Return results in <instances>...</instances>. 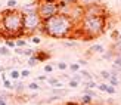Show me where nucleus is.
<instances>
[{
	"instance_id": "nucleus-13",
	"label": "nucleus",
	"mask_w": 121,
	"mask_h": 105,
	"mask_svg": "<svg viewBox=\"0 0 121 105\" xmlns=\"http://www.w3.org/2000/svg\"><path fill=\"white\" fill-rule=\"evenodd\" d=\"M39 58L35 56V55H33L31 58H28V61H27V65H28V68H33V67H35V65H39Z\"/></svg>"
},
{
	"instance_id": "nucleus-35",
	"label": "nucleus",
	"mask_w": 121,
	"mask_h": 105,
	"mask_svg": "<svg viewBox=\"0 0 121 105\" xmlns=\"http://www.w3.org/2000/svg\"><path fill=\"white\" fill-rule=\"evenodd\" d=\"M118 36H120V31H118V30H114V31L111 33V39H114V40H118Z\"/></svg>"
},
{
	"instance_id": "nucleus-1",
	"label": "nucleus",
	"mask_w": 121,
	"mask_h": 105,
	"mask_svg": "<svg viewBox=\"0 0 121 105\" xmlns=\"http://www.w3.org/2000/svg\"><path fill=\"white\" fill-rule=\"evenodd\" d=\"M75 25L77 24L74 18L59 12L58 15L52 16L50 19L43 22L40 31L46 34L47 37H50V39H68L74 34Z\"/></svg>"
},
{
	"instance_id": "nucleus-40",
	"label": "nucleus",
	"mask_w": 121,
	"mask_h": 105,
	"mask_svg": "<svg viewBox=\"0 0 121 105\" xmlns=\"http://www.w3.org/2000/svg\"><path fill=\"white\" fill-rule=\"evenodd\" d=\"M52 71H53L52 64H46V65H44V73H52Z\"/></svg>"
},
{
	"instance_id": "nucleus-37",
	"label": "nucleus",
	"mask_w": 121,
	"mask_h": 105,
	"mask_svg": "<svg viewBox=\"0 0 121 105\" xmlns=\"http://www.w3.org/2000/svg\"><path fill=\"white\" fill-rule=\"evenodd\" d=\"M31 41L34 43V45H40V43H41V39H40V37H37V36H33V37H31Z\"/></svg>"
},
{
	"instance_id": "nucleus-48",
	"label": "nucleus",
	"mask_w": 121,
	"mask_h": 105,
	"mask_svg": "<svg viewBox=\"0 0 121 105\" xmlns=\"http://www.w3.org/2000/svg\"><path fill=\"white\" fill-rule=\"evenodd\" d=\"M118 41L121 43V33H120V36H118Z\"/></svg>"
},
{
	"instance_id": "nucleus-2",
	"label": "nucleus",
	"mask_w": 121,
	"mask_h": 105,
	"mask_svg": "<svg viewBox=\"0 0 121 105\" xmlns=\"http://www.w3.org/2000/svg\"><path fill=\"white\" fill-rule=\"evenodd\" d=\"M2 27L0 36L4 40H16L25 37L24 34V14L18 9H6L2 12Z\"/></svg>"
},
{
	"instance_id": "nucleus-3",
	"label": "nucleus",
	"mask_w": 121,
	"mask_h": 105,
	"mask_svg": "<svg viewBox=\"0 0 121 105\" xmlns=\"http://www.w3.org/2000/svg\"><path fill=\"white\" fill-rule=\"evenodd\" d=\"M106 16H83L77 30L81 40L89 41L104 34L106 30Z\"/></svg>"
},
{
	"instance_id": "nucleus-46",
	"label": "nucleus",
	"mask_w": 121,
	"mask_h": 105,
	"mask_svg": "<svg viewBox=\"0 0 121 105\" xmlns=\"http://www.w3.org/2000/svg\"><path fill=\"white\" fill-rule=\"evenodd\" d=\"M78 64H80V67H84V65H87V61L86 59H80V61H78Z\"/></svg>"
},
{
	"instance_id": "nucleus-18",
	"label": "nucleus",
	"mask_w": 121,
	"mask_h": 105,
	"mask_svg": "<svg viewBox=\"0 0 121 105\" xmlns=\"http://www.w3.org/2000/svg\"><path fill=\"white\" fill-rule=\"evenodd\" d=\"M80 101H81V105H90L93 102V98H90L89 95H83Z\"/></svg>"
},
{
	"instance_id": "nucleus-43",
	"label": "nucleus",
	"mask_w": 121,
	"mask_h": 105,
	"mask_svg": "<svg viewBox=\"0 0 121 105\" xmlns=\"http://www.w3.org/2000/svg\"><path fill=\"white\" fill-rule=\"evenodd\" d=\"M15 53L16 55H22L24 53V49L22 47H15Z\"/></svg>"
},
{
	"instance_id": "nucleus-22",
	"label": "nucleus",
	"mask_w": 121,
	"mask_h": 105,
	"mask_svg": "<svg viewBox=\"0 0 121 105\" xmlns=\"http://www.w3.org/2000/svg\"><path fill=\"white\" fill-rule=\"evenodd\" d=\"M24 56H27V58H31L33 55H35V50L34 49H31V47H27V49H24Z\"/></svg>"
},
{
	"instance_id": "nucleus-9",
	"label": "nucleus",
	"mask_w": 121,
	"mask_h": 105,
	"mask_svg": "<svg viewBox=\"0 0 121 105\" xmlns=\"http://www.w3.org/2000/svg\"><path fill=\"white\" fill-rule=\"evenodd\" d=\"M25 89H27V86L24 82H13V90H15L16 95H21Z\"/></svg>"
},
{
	"instance_id": "nucleus-19",
	"label": "nucleus",
	"mask_w": 121,
	"mask_h": 105,
	"mask_svg": "<svg viewBox=\"0 0 121 105\" xmlns=\"http://www.w3.org/2000/svg\"><path fill=\"white\" fill-rule=\"evenodd\" d=\"M10 53L8 46H0V56H10Z\"/></svg>"
},
{
	"instance_id": "nucleus-31",
	"label": "nucleus",
	"mask_w": 121,
	"mask_h": 105,
	"mask_svg": "<svg viewBox=\"0 0 121 105\" xmlns=\"http://www.w3.org/2000/svg\"><path fill=\"white\" fill-rule=\"evenodd\" d=\"M72 80H75V82L80 83L81 80H83V77H81V74H80V73H72Z\"/></svg>"
},
{
	"instance_id": "nucleus-11",
	"label": "nucleus",
	"mask_w": 121,
	"mask_h": 105,
	"mask_svg": "<svg viewBox=\"0 0 121 105\" xmlns=\"http://www.w3.org/2000/svg\"><path fill=\"white\" fill-rule=\"evenodd\" d=\"M35 56L39 58L40 62H44V61H47V59L50 58V53L49 52H44V50H39V52L35 50Z\"/></svg>"
},
{
	"instance_id": "nucleus-38",
	"label": "nucleus",
	"mask_w": 121,
	"mask_h": 105,
	"mask_svg": "<svg viewBox=\"0 0 121 105\" xmlns=\"http://www.w3.org/2000/svg\"><path fill=\"white\" fill-rule=\"evenodd\" d=\"M68 86H69L71 89H75L77 86H78V82H75V80H72V78H71V80H69V83H68Z\"/></svg>"
},
{
	"instance_id": "nucleus-17",
	"label": "nucleus",
	"mask_w": 121,
	"mask_h": 105,
	"mask_svg": "<svg viewBox=\"0 0 121 105\" xmlns=\"http://www.w3.org/2000/svg\"><path fill=\"white\" fill-rule=\"evenodd\" d=\"M3 83V89L4 90H10V89H13V82H12L10 78H6L4 82H2Z\"/></svg>"
},
{
	"instance_id": "nucleus-50",
	"label": "nucleus",
	"mask_w": 121,
	"mask_h": 105,
	"mask_svg": "<svg viewBox=\"0 0 121 105\" xmlns=\"http://www.w3.org/2000/svg\"><path fill=\"white\" fill-rule=\"evenodd\" d=\"M120 3H121V0H120Z\"/></svg>"
},
{
	"instance_id": "nucleus-29",
	"label": "nucleus",
	"mask_w": 121,
	"mask_h": 105,
	"mask_svg": "<svg viewBox=\"0 0 121 105\" xmlns=\"http://www.w3.org/2000/svg\"><path fill=\"white\" fill-rule=\"evenodd\" d=\"M18 2L16 0H8V9H16Z\"/></svg>"
},
{
	"instance_id": "nucleus-36",
	"label": "nucleus",
	"mask_w": 121,
	"mask_h": 105,
	"mask_svg": "<svg viewBox=\"0 0 121 105\" xmlns=\"http://www.w3.org/2000/svg\"><path fill=\"white\" fill-rule=\"evenodd\" d=\"M58 68H59V70H66V68H68V64L60 61V62H58Z\"/></svg>"
},
{
	"instance_id": "nucleus-39",
	"label": "nucleus",
	"mask_w": 121,
	"mask_h": 105,
	"mask_svg": "<svg viewBox=\"0 0 121 105\" xmlns=\"http://www.w3.org/2000/svg\"><path fill=\"white\" fill-rule=\"evenodd\" d=\"M108 84H109V83H108ZM115 92H117V90H115V87H114V86H111V84L108 86V93H109V95H115Z\"/></svg>"
},
{
	"instance_id": "nucleus-45",
	"label": "nucleus",
	"mask_w": 121,
	"mask_h": 105,
	"mask_svg": "<svg viewBox=\"0 0 121 105\" xmlns=\"http://www.w3.org/2000/svg\"><path fill=\"white\" fill-rule=\"evenodd\" d=\"M0 105H8V101H6V98L0 96Z\"/></svg>"
},
{
	"instance_id": "nucleus-21",
	"label": "nucleus",
	"mask_w": 121,
	"mask_h": 105,
	"mask_svg": "<svg viewBox=\"0 0 121 105\" xmlns=\"http://www.w3.org/2000/svg\"><path fill=\"white\" fill-rule=\"evenodd\" d=\"M68 68H69L72 73H78V71L81 70V68H80V64H78V62H72V64H69Z\"/></svg>"
},
{
	"instance_id": "nucleus-23",
	"label": "nucleus",
	"mask_w": 121,
	"mask_h": 105,
	"mask_svg": "<svg viewBox=\"0 0 121 105\" xmlns=\"http://www.w3.org/2000/svg\"><path fill=\"white\" fill-rule=\"evenodd\" d=\"M84 86H86V89H95L98 87V83L95 80H89V82H84Z\"/></svg>"
},
{
	"instance_id": "nucleus-47",
	"label": "nucleus",
	"mask_w": 121,
	"mask_h": 105,
	"mask_svg": "<svg viewBox=\"0 0 121 105\" xmlns=\"http://www.w3.org/2000/svg\"><path fill=\"white\" fill-rule=\"evenodd\" d=\"M65 45L69 46V47H74L75 46V41H65Z\"/></svg>"
},
{
	"instance_id": "nucleus-28",
	"label": "nucleus",
	"mask_w": 121,
	"mask_h": 105,
	"mask_svg": "<svg viewBox=\"0 0 121 105\" xmlns=\"http://www.w3.org/2000/svg\"><path fill=\"white\" fill-rule=\"evenodd\" d=\"M108 86H109L108 83H102V84H98V89L104 93H108Z\"/></svg>"
},
{
	"instance_id": "nucleus-25",
	"label": "nucleus",
	"mask_w": 121,
	"mask_h": 105,
	"mask_svg": "<svg viewBox=\"0 0 121 105\" xmlns=\"http://www.w3.org/2000/svg\"><path fill=\"white\" fill-rule=\"evenodd\" d=\"M100 78H104V80H109V78H111V71H108V70H102V71H100Z\"/></svg>"
},
{
	"instance_id": "nucleus-4",
	"label": "nucleus",
	"mask_w": 121,
	"mask_h": 105,
	"mask_svg": "<svg viewBox=\"0 0 121 105\" xmlns=\"http://www.w3.org/2000/svg\"><path fill=\"white\" fill-rule=\"evenodd\" d=\"M43 25V21L39 16L37 10L34 12H28V14H24V34L25 37H33V34L35 31H39Z\"/></svg>"
},
{
	"instance_id": "nucleus-26",
	"label": "nucleus",
	"mask_w": 121,
	"mask_h": 105,
	"mask_svg": "<svg viewBox=\"0 0 121 105\" xmlns=\"http://www.w3.org/2000/svg\"><path fill=\"white\" fill-rule=\"evenodd\" d=\"M104 59H111V58H115V53H114L111 49H108V52H104Z\"/></svg>"
},
{
	"instance_id": "nucleus-33",
	"label": "nucleus",
	"mask_w": 121,
	"mask_h": 105,
	"mask_svg": "<svg viewBox=\"0 0 121 105\" xmlns=\"http://www.w3.org/2000/svg\"><path fill=\"white\" fill-rule=\"evenodd\" d=\"M4 46H8V47H13L15 49V40H4Z\"/></svg>"
},
{
	"instance_id": "nucleus-12",
	"label": "nucleus",
	"mask_w": 121,
	"mask_h": 105,
	"mask_svg": "<svg viewBox=\"0 0 121 105\" xmlns=\"http://www.w3.org/2000/svg\"><path fill=\"white\" fill-rule=\"evenodd\" d=\"M9 78L12 80V82H18V80L21 78V71H18L16 68L12 70V71L9 73Z\"/></svg>"
},
{
	"instance_id": "nucleus-8",
	"label": "nucleus",
	"mask_w": 121,
	"mask_h": 105,
	"mask_svg": "<svg viewBox=\"0 0 121 105\" xmlns=\"http://www.w3.org/2000/svg\"><path fill=\"white\" fill-rule=\"evenodd\" d=\"M96 3H99V0H77V6L81 9H86L89 6L96 5Z\"/></svg>"
},
{
	"instance_id": "nucleus-49",
	"label": "nucleus",
	"mask_w": 121,
	"mask_h": 105,
	"mask_svg": "<svg viewBox=\"0 0 121 105\" xmlns=\"http://www.w3.org/2000/svg\"><path fill=\"white\" fill-rule=\"evenodd\" d=\"M13 105H22V104H13Z\"/></svg>"
},
{
	"instance_id": "nucleus-14",
	"label": "nucleus",
	"mask_w": 121,
	"mask_h": 105,
	"mask_svg": "<svg viewBox=\"0 0 121 105\" xmlns=\"http://www.w3.org/2000/svg\"><path fill=\"white\" fill-rule=\"evenodd\" d=\"M77 5V0H59L58 6L59 8H64V6H75Z\"/></svg>"
},
{
	"instance_id": "nucleus-24",
	"label": "nucleus",
	"mask_w": 121,
	"mask_h": 105,
	"mask_svg": "<svg viewBox=\"0 0 121 105\" xmlns=\"http://www.w3.org/2000/svg\"><path fill=\"white\" fill-rule=\"evenodd\" d=\"M15 47H22L24 49V46H27V40L25 39H16L15 40Z\"/></svg>"
},
{
	"instance_id": "nucleus-10",
	"label": "nucleus",
	"mask_w": 121,
	"mask_h": 105,
	"mask_svg": "<svg viewBox=\"0 0 121 105\" xmlns=\"http://www.w3.org/2000/svg\"><path fill=\"white\" fill-rule=\"evenodd\" d=\"M104 52H105V49H104V46H102V45H93L92 47L89 49L87 55H93V53H104Z\"/></svg>"
},
{
	"instance_id": "nucleus-5",
	"label": "nucleus",
	"mask_w": 121,
	"mask_h": 105,
	"mask_svg": "<svg viewBox=\"0 0 121 105\" xmlns=\"http://www.w3.org/2000/svg\"><path fill=\"white\" fill-rule=\"evenodd\" d=\"M59 6L56 3H43V2H40L37 5V14L41 18V21H47V19H50L52 16H55L59 14Z\"/></svg>"
},
{
	"instance_id": "nucleus-16",
	"label": "nucleus",
	"mask_w": 121,
	"mask_h": 105,
	"mask_svg": "<svg viewBox=\"0 0 121 105\" xmlns=\"http://www.w3.org/2000/svg\"><path fill=\"white\" fill-rule=\"evenodd\" d=\"M27 89L34 90V92H39V90L41 89V86H40V83H39V82H31V83L27 86Z\"/></svg>"
},
{
	"instance_id": "nucleus-30",
	"label": "nucleus",
	"mask_w": 121,
	"mask_h": 105,
	"mask_svg": "<svg viewBox=\"0 0 121 105\" xmlns=\"http://www.w3.org/2000/svg\"><path fill=\"white\" fill-rule=\"evenodd\" d=\"M84 95H89L90 98H96V96H98V95L93 92V89H86V87H84Z\"/></svg>"
},
{
	"instance_id": "nucleus-7",
	"label": "nucleus",
	"mask_w": 121,
	"mask_h": 105,
	"mask_svg": "<svg viewBox=\"0 0 121 105\" xmlns=\"http://www.w3.org/2000/svg\"><path fill=\"white\" fill-rule=\"evenodd\" d=\"M69 93V90L68 89H62V87H52L50 89V95L52 96H55V98H64V96H66Z\"/></svg>"
},
{
	"instance_id": "nucleus-27",
	"label": "nucleus",
	"mask_w": 121,
	"mask_h": 105,
	"mask_svg": "<svg viewBox=\"0 0 121 105\" xmlns=\"http://www.w3.org/2000/svg\"><path fill=\"white\" fill-rule=\"evenodd\" d=\"M108 82H109V84H111V86L117 87V86L120 84V78H118V77H112V76H111V78L108 80Z\"/></svg>"
},
{
	"instance_id": "nucleus-6",
	"label": "nucleus",
	"mask_w": 121,
	"mask_h": 105,
	"mask_svg": "<svg viewBox=\"0 0 121 105\" xmlns=\"http://www.w3.org/2000/svg\"><path fill=\"white\" fill-rule=\"evenodd\" d=\"M106 15H108L106 8L102 3H96L83 9V16H106Z\"/></svg>"
},
{
	"instance_id": "nucleus-34",
	"label": "nucleus",
	"mask_w": 121,
	"mask_h": 105,
	"mask_svg": "<svg viewBox=\"0 0 121 105\" xmlns=\"http://www.w3.org/2000/svg\"><path fill=\"white\" fill-rule=\"evenodd\" d=\"M47 78H49V77H47L46 76V74H43V76H37V78H35V82H47Z\"/></svg>"
},
{
	"instance_id": "nucleus-42",
	"label": "nucleus",
	"mask_w": 121,
	"mask_h": 105,
	"mask_svg": "<svg viewBox=\"0 0 121 105\" xmlns=\"http://www.w3.org/2000/svg\"><path fill=\"white\" fill-rule=\"evenodd\" d=\"M114 64L118 65L120 68H121V55H120V56H115V58H114Z\"/></svg>"
},
{
	"instance_id": "nucleus-44",
	"label": "nucleus",
	"mask_w": 121,
	"mask_h": 105,
	"mask_svg": "<svg viewBox=\"0 0 121 105\" xmlns=\"http://www.w3.org/2000/svg\"><path fill=\"white\" fill-rule=\"evenodd\" d=\"M40 2H43V3H59V0H40Z\"/></svg>"
},
{
	"instance_id": "nucleus-20",
	"label": "nucleus",
	"mask_w": 121,
	"mask_h": 105,
	"mask_svg": "<svg viewBox=\"0 0 121 105\" xmlns=\"http://www.w3.org/2000/svg\"><path fill=\"white\" fill-rule=\"evenodd\" d=\"M59 82H60V80L56 78V77H49V78H47V84L52 86V87H56V84H58Z\"/></svg>"
},
{
	"instance_id": "nucleus-41",
	"label": "nucleus",
	"mask_w": 121,
	"mask_h": 105,
	"mask_svg": "<svg viewBox=\"0 0 121 105\" xmlns=\"http://www.w3.org/2000/svg\"><path fill=\"white\" fill-rule=\"evenodd\" d=\"M112 73H117V74H121V68L118 65H115V64H112Z\"/></svg>"
},
{
	"instance_id": "nucleus-15",
	"label": "nucleus",
	"mask_w": 121,
	"mask_h": 105,
	"mask_svg": "<svg viewBox=\"0 0 121 105\" xmlns=\"http://www.w3.org/2000/svg\"><path fill=\"white\" fill-rule=\"evenodd\" d=\"M78 73L81 74V77H83V80H84V82H89V80H93L92 74H90V73H89L87 70H80Z\"/></svg>"
},
{
	"instance_id": "nucleus-32",
	"label": "nucleus",
	"mask_w": 121,
	"mask_h": 105,
	"mask_svg": "<svg viewBox=\"0 0 121 105\" xmlns=\"http://www.w3.org/2000/svg\"><path fill=\"white\" fill-rule=\"evenodd\" d=\"M30 74H31V73H30L28 68L22 70V71H21V78H27V77H30Z\"/></svg>"
}]
</instances>
